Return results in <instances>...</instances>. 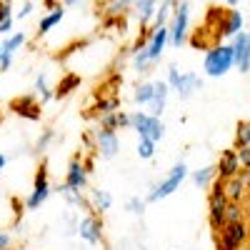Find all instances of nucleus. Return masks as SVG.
Wrapping results in <instances>:
<instances>
[{
	"label": "nucleus",
	"mask_w": 250,
	"mask_h": 250,
	"mask_svg": "<svg viewBox=\"0 0 250 250\" xmlns=\"http://www.w3.org/2000/svg\"><path fill=\"white\" fill-rule=\"evenodd\" d=\"M230 70H235L233 43H218V45L205 50V55H203V73L208 78H225Z\"/></svg>",
	"instance_id": "obj_1"
},
{
	"label": "nucleus",
	"mask_w": 250,
	"mask_h": 250,
	"mask_svg": "<svg viewBox=\"0 0 250 250\" xmlns=\"http://www.w3.org/2000/svg\"><path fill=\"white\" fill-rule=\"evenodd\" d=\"M188 178H190V168H188L183 160H178L173 168L160 178V183L150 185V190L145 193V198H148V203H160V200H165V198L175 195Z\"/></svg>",
	"instance_id": "obj_2"
},
{
	"label": "nucleus",
	"mask_w": 250,
	"mask_h": 250,
	"mask_svg": "<svg viewBox=\"0 0 250 250\" xmlns=\"http://www.w3.org/2000/svg\"><path fill=\"white\" fill-rule=\"evenodd\" d=\"M228 195L223 190V180L218 178L210 190H208V223H210L213 230H223L228 225Z\"/></svg>",
	"instance_id": "obj_3"
},
{
	"label": "nucleus",
	"mask_w": 250,
	"mask_h": 250,
	"mask_svg": "<svg viewBox=\"0 0 250 250\" xmlns=\"http://www.w3.org/2000/svg\"><path fill=\"white\" fill-rule=\"evenodd\" d=\"M130 130L138 138H150V140L160 143L165 138V123H163V118L138 108V110L130 113Z\"/></svg>",
	"instance_id": "obj_4"
},
{
	"label": "nucleus",
	"mask_w": 250,
	"mask_h": 250,
	"mask_svg": "<svg viewBox=\"0 0 250 250\" xmlns=\"http://www.w3.org/2000/svg\"><path fill=\"white\" fill-rule=\"evenodd\" d=\"M168 30H170V48L180 50L188 43V33H190V3L188 0H178L175 3Z\"/></svg>",
	"instance_id": "obj_5"
},
{
	"label": "nucleus",
	"mask_w": 250,
	"mask_h": 250,
	"mask_svg": "<svg viewBox=\"0 0 250 250\" xmlns=\"http://www.w3.org/2000/svg\"><path fill=\"white\" fill-rule=\"evenodd\" d=\"M53 195V185H50V178H48V168L45 165H40L35 178H33V188L25 198V210H40L48 198Z\"/></svg>",
	"instance_id": "obj_6"
},
{
	"label": "nucleus",
	"mask_w": 250,
	"mask_h": 250,
	"mask_svg": "<svg viewBox=\"0 0 250 250\" xmlns=\"http://www.w3.org/2000/svg\"><path fill=\"white\" fill-rule=\"evenodd\" d=\"M170 48V30L168 25H160V28H150V33L143 38V50L148 55V60L153 62H160V58L165 55V50Z\"/></svg>",
	"instance_id": "obj_7"
},
{
	"label": "nucleus",
	"mask_w": 250,
	"mask_h": 250,
	"mask_svg": "<svg viewBox=\"0 0 250 250\" xmlns=\"http://www.w3.org/2000/svg\"><path fill=\"white\" fill-rule=\"evenodd\" d=\"M93 150L103 160H113L120 153V135L113 128H98L93 130Z\"/></svg>",
	"instance_id": "obj_8"
},
{
	"label": "nucleus",
	"mask_w": 250,
	"mask_h": 250,
	"mask_svg": "<svg viewBox=\"0 0 250 250\" xmlns=\"http://www.w3.org/2000/svg\"><path fill=\"white\" fill-rule=\"evenodd\" d=\"M250 230H248V223H228L223 230H218V250H240L243 243L248 240Z\"/></svg>",
	"instance_id": "obj_9"
},
{
	"label": "nucleus",
	"mask_w": 250,
	"mask_h": 250,
	"mask_svg": "<svg viewBox=\"0 0 250 250\" xmlns=\"http://www.w3.org/2000/svg\"><path fill=\"white\" fill-rule=\"evenodd\" d=\"M78 238L88 245H100L103 243V220L98 218V213H88L78 220Z\"/></svg>",
	"instance_id": "obj_10"
},
{
	"label": "nucleus",
	"mask_w": 250,
	"mask_h": 250,
	"mask_svg": "<svg viewBox=\"0 0 250 250\" xmlns=\"http://www.w3.org/2000/svg\"><path fill=\"white\" fill-rule=\"evenodd\" d=\"M245 30V15H243V10H238V8H228L223 15H220V20H218V35L220 38H225V40H233L238 33H243Z\"/></svg>",
	"instance_id": "obj_11"
},
{
	"label": "nucleus",
	"mask_w": 250,
	"mask_h": 250,
	"mask_svg": "<svg viewBox=\"0 0 250 250\" xmlns=\"http://www.w3.org/2000/svg\"><path fill=\"white\" fill-rule=\"evenodd\" d=\"M198 90H203V78L195 70H183L180 78H178V83H175V88H173V93L180 100H190Z\"/></svg>",
	"instance_id": "obj_12"
},
{
	"label": "nucleus",
	"mask_w": 250,
	"mask_h": 250,
	"mask_svg": "<svg viewBox=\"0 0 250 250\" xmlns=\"http://www.w3.org/2000/svg\"><path fill=\"white\" fill-rule=\"evenodd\" d=\"M233 50H235V70L248 75L250 73V30H243L233 38Z\"/></svg>",
	"instance_id": "obj_13"
},
{
	"label": "nucleus",
	"mask_w": 250,
	"mask_h": 250,
	"mask_svg": "<svg viewBox=\"0 0 250 250\" xmlns=\"http://www.w3.org/2000/svg\"><path fill=\"white\" fill-rule=\"evenodd\" d=\"M62 183L73 190H88V165L80 158H73L65 168V180Z\"/></svg>",
	"instance_id": "obj_14"
},
{
	"label": "nucleus",
	"mask_w": 250,
	"mask_h": 250,
	"mask_svg": "<svg viewBox=\"0 0 250 250\" xmlns=\"http://www.w3.org/2000/svg\"><path fill=\"white\" fill-rule=\"evenodd\" d=\"M215 168H218V178L220 180H228V178H235L240 170H243V165H240V158H238V150L230 148V150H223L218 163H215Z\"/></svg>",
	"instance_id": "obj_15"
},
{
	"label": "nucleus",
	"mask_w": 250,
	"mask_h": 250,
	"mask_svg": "<svg viewBox=\"0 0 250 250\" xmlns=\"http://www.w3.org/2000/svg\"><path fill=\"white\" fill-rule=\"evenodd\" d=\"M158 8H160V0H135V5H133V18H135V23H138L140 28L153 25Z\"/></svg>",
	"instance_id": "obj_16"
},
{
	"label": "nucleus",
	"mask_w": 250,
	"mask_h": 250,
	"mask_svg": "<svg viewBox=\"0 0 250 250\" xmlns=\"http://www.w3.org/2000/svg\"><path fill=\"white\" fill-rule=\"evenodd\" d=\"M170 93H173V88L168 85V80H155V95H153L150 105L145 108V110L153 113V115H158V118H163L165 108H168V98H170Z\"/></svg>",
	"instance_id": "obj_17"
},
{
	"label": "nucleus",
	"mask_w": 250,
	"mask_h": 250,
	"mask_svg": "<svg viewBox=\"0 0 250 250\" xmlns=\"http://www.w3.org/2000/svg\"><path fill=\"white\" fill-rule=\"evenodd\" d=\"M40 105H43V103H40L38 95L33 93V95H25V98L15 100L13 110H15V115L25 118V120H40Z\"/></svg>",
	"instance_id": "obj_18"
},
{
	"label": "nucleus",
	"mask_w": 250,
	"mask_h": 250,
	"mask_svg": "<svg viewBox=\"0 0 250 250\" xmlns=\"http://www.w3.org/2000/svg\"><path fill=\"white\" fill-rule=\"evenodd\" d=\"M88 203H90L93 213L103 215V213H108L113 208V195L108 190H103V188H90V190H88Z\"/></svg>",
	"instance_id": "obj_19"
},
{
	"label": "nucleus",
	"mask_w": 250,
	"mask_h": 250,
	"mask_svg": "<svg viewBox=\"0 0 250 250\" xmlns=\"http://www.w3.org/2000/svg\"><path fill=\"white\" fill-rule=\"evenodd\" d=\"M218 180V168L215 165H205V168H198V170H190V183L200 190H210V185Z\"/></svg>",
	"instance_id": "obj_20"
},
{
	"label": "nucleus",
	"mask_w": 250,
	"mask_h": 250,
	"mask_svg": "<svg viewBox=\"0 0 250 250\" xmlns=\"http://www.w3.org/2000/svg\"><path fill=\"white\" fill-rule=\"evenodd\" d=\"M62 18H65V5H53L50 13H45L43 18H40L38 23V35H48L53 28H58L62 23Z\"/></svg>",
	"instance_id": "obj_21"
},
{
	"label": "nucleus",
	"mask_w": 250,
	"mask_h": 250,
	"mask_svg": "<svg viewBox=\"0 0 250 250\" xmlns=\"http://www.w3.org/2000/svg\"><path fill=\"white\" fill-rule=\"evenodd\" d=\"M153 95H155V80H140L133 88V103L138 108H148Z\"/></svg>",
	"instance_id": "obj_22"
},
{
	"label": "nucleus",
	"mask_w": 250,
	"mask_h": 250,
	"mask_svg": "<svg viewBox=\"0 0 250 250\" xmlns=\"http://www.w3.org/2000/svg\"><path fill=\"white\" fill-rule=\"evenodd\" d=\"M223 190H225V195H228V200H230V203H245V198H248V188L240 180V175L223 180Z\"/></svg>",
	"instance_id": "obj_23"
},
{
	"label": "nucleus",
	"mask_w": 250,
	"mask_h": 250,
	"mask_svg": "<svg viewBox=\"0 0 250 250\" xmlns=\"http://www.w3.org/2000/svg\"><path fill=\"white\" fill-rule=\"evenodd\" d=\"M33 93L38 95V100L43 103V105H48V103L55 98V90L50 88V83H48V75H45V73H38V75H35V83H33Z\"/></svg>",
	"instance_id": "obj_24"
},
{
	"label": "nucleus",
	"mask_w": 250,
	"mask_h": 250,
	"mask_svg": "<svg viewBox=\"0 0 250 250\" xmlns=\"http://www.w3.org/2000/svg\"><path fill=\"white\" fill-rule=\"evenodd\" d=\"M58 193L62 195V200H65L70 208H88L90 210V203H88L85 195H83V190H73V188H68L65 183H62V185H58Z\"/></svg>",
	"instance_id": "obj_25"
},
{
	"label": "nucleus",
	"mask_w": 250,
	"mask_h": 250,
	"mask_svg": "<svg viewBox=\"0 0 250 250\" xmlns=\"http://www.w3.org/2000/svg\"><path fill=\"white\" fill-rule=\"evenodd\" d=\"M130 62H133V70L138 73V75H145V73H150V68H153V62L148 60V55H145V50H143V40L130 50Z\"/></svg>",
	"instance_id": "obj_26"
},
{
	"label": "nucleus",
	"mask_w": 250,
	"mask_h": 250,
	"mask_svg": "<svg viewBox=\"0 0 250 250\" xmlns=\"http://www.w3.org/2000/svg\"><path fill=\"white\" fill-rule=\"evenodd\" d=\"M25 43H28V33L25 30H13L10 35L3 38V50H8V53L15 55L18 50L25 48Z\"/></svg>",
	"instance_id": "obj_27"
},
{
	"label": "nucleus",
	"mask_w": 250,
	"mask_h": 250,
	"mask_svg": "<svg viewBox=\"0 0 250 250\" xmlns=\"http://www.w3.org/2000/svg\"><path fill=\"white\" fill-rule=\"evenodd\" d=\"M175 3H178V0H160V8H158L155 20H153V28H160V25H168L170 23V15H173Z\"/></svg>",
	"instance_id": "obj_28"
},
{
	"label": "nucleus",
	"mask_w": 250,
	"mask_h": 250,
	"mask_svg": "<svg viewBox=\"0 0 250 250\" xmlns=\"http://www.w3.org/2000/svg\"><path fill=\"white\" fill-rule=\"evenodd\" d=\"M155 148H158L155 140H150V138H138L135 153H138L140 160H153V158H155Z\"/></svg>",
	"instance_id": "obj_29"
},
{
	"label": "nucleus",
	"mask_w": 250,
	"mask_h": 250,
	"mask_svg": "<svg viewBox=\"0 0 250 250\" xmlns=\"http://www.w3.org/2000/svg\"><path fill=\"white\" fill-rule=\"evenodd\" d=\"M135 0H110L105 5V15L108 18H118V15H125L128 10H133Z\"/></svg>",
	"instance_id": "obj_30"
},
{
	"label": "nucleus",
	"mask_w": 250,
	"mask_h": 250,
	"mask_svg": "<svg viewBox=\"0 0 250 250\" xmlns=\"http://www.w3.org/2000/svg\"><path fill=\"white\" fill-rule=\"evenodd\" d=\"M115 110H120V98L118 95L100 98L95 103V115H105V113H115Z\"/></svg>",
	"instance_id": "obj_31"
},
{
	"label": "nucleus",
	"mask_w": 250,
	"mask_h": 250,
	"mask_svg": "<svg viewBox=\"0 0 250 250\" xmlns=\"http://www.w3.org/2000/svg\"><path fill=\"white\" fill-rule=\"evenodd\" d=\"M250 145V120H240L235 125V148H245Z\"/></svg>",
	"instance_id": "obj_32"
},
{
	"label": "nucleus",
	"mask_w": 250,
	"mask_h": 250,
	"mask_svg": "<svg viewBox=\"0 0 250 250\" xmlns=\"http://www.w3.org/2000/svg\"><path fill=\"white\" fill-rule=\"evenodd\" d=\"M145 208H148V198H140V195H133V198H128V203H125V210H128L130 215H135V218H140L145 213Z\"/></svg>",
	"instance_id": "obj_33"
},
{
	"label": "nucleus",
	"mask_w": 250,
	"mask_h": 250,
	"mask_svg": "<svg viewBox=\"0 0 250 250\" xmlns=\"http://www.w3.org/2000/svg\"><path fill=\"white\" fill-rule=\"evenodd\" d=\"M55 138H58V135H55V130H53V128H45L43 133H40V138L35 140V153H45Z\"/></svg>",
	"instance_id": "obj_34"
},
{
	"label": "nucleus",
	"mask_w": 250,
	"mask_h": 250,
	"mask_svg": "<svg viewBox=\"0 0 250 250\" xmlns=\"http://www.w3.org/2000/svg\"><path fill=\"white\" fill-rule=\"evenodd\" d=\"M245 208H243V203H228V223H240V220H245Z\"/></svg>",
	"instance_id": "obj_35"
},
{
	"label": "nucleus",
	"mask_w": 250,
	"mask_h": 250,
	"mask_svg": "<svg viewBox=\"0 0 250 250\" xmlns=\"http://www.w3.org/2000/svg\"><path fill=\"white\" fill-rule=\"evenodd\" d=\"M98 125H100V128L120 130V125H118V110L115 113H105V115H98Z\"/></svg>",
	"instance_id": "obj_36"
},
{
	"label": "nucleus",
	"mask_w": 250,
	"mask_h": 250,
	"mask_svg": "<svg viewBox=\"0 0 250 250\" xmlns=\"http://www.w3.org/2000/svg\"><path fill=\"white\" fill-rule=\"evenodd\" d=\"M33 10H35L33 0H23V3H20V8L15 10V20H25V18H30Z\"/></svg>",
	"instance_id": "obj_37"
},
{
	"label": "nucleus",
	"mask_w": 250,
	"mask_h": 250,
	"mask_svg": "<svg viewBox=\"0 0 250 250\" xmlns=\"http://www.w3.org/2000/svg\"><path fill=\"white\" fill-rule=\"evenodd\" d=\"M180 73H183V70L178 68V62H170V65H168V70H165V80H168L170 88H175V83H178Z\"/></svg>",
	"instance_id": "obj_38"
},
{
	"label": "nucleus",
	"mask_w": 250,
	"mask_h": 250,
	"mask_svg": "<svg viewBox=\"0 0 250 250\" xmlns=\"http://www.w3.org/2000/svg\"><path fill=\"white\" fill-rule=\"evenodd\" d=\"M75 83H78V78L75 75H70L65 83H60V85H58V90H55V98H62V95H68L70 93V88L75 85Z\"/></svg>",
	"instance_id": "obj_39"
},
{
	"label": "nucleus",
	"mask_w": 250,
	"mask_h": 250,
	"mask_svg": "<svg viewBox=\"0 0 250 250\" xmlns=\"http://www.w3.org/2000/svg\"><path fill=\"white\" fill-rule=\"evenodd\" d=\"M8 18H15V10H13V3H5V0H0V23Z\"/></svg>",
	"instance_id": "obj_40"
},
{
	"label": "nucleus",
	"mask_w": 250,
	"mask_h": 250,
	"mask_svg": "<svg viewBox=\"0 0 250 250\" xmlns=\"http://www.w3.org/2000/svg\"><path fill=\"white\" fill-rule=\"evenodd\" d=\"M13 53H8V50H3L0 53V73H5V70H10V65H13Z\"/></svg>",
	"instance_id": "obj_41"
},
{
	"label": "nucleus",
	"mask_w": 250,
	"mask_h": 250,
	"mask_svg": "<svg viewBox=\"0 0 250 250\" xmlns=\"http://www.w3.org/2000/svg\"><path fill=\"white\" fill-rule=\"evenodd\" d=\"M235 150H238L240 165H243V168H250V145H245V148H235Z\"/></svg>",
	"instance_id": "obj_42"
},
{
	"label": "nucleus",
	"mask_w": 250,
	"mask_h": 250,
	"mask_svg": "<svg viewBox=\"0 0 250 250\" xmlns=\"http://www.w3.org/2000/svg\"><path fill=\"white\" fill-rule=\"evenodd\" d=\"M13 28H15V18H8V20H3V23H0V35H10L13 33Z\"/></svg>",
	"instance_id": "obj_43"
},
{
	"label": "nucleus",
	"mask_w": 250,
	"mask_h": 250,
	"mask_svg": "<svg viewBox=\"0 0 250 250\" xmlns=\"http://www.w3.org/2000/svg\"><path fill=\"white\" fill-rule=\"evenodd\" d=\"M10 245H13V235L0 230V250H10Z\"/></svg>",
	"instance_id": "obj_44"
},
{
	"label": "nucleus",
	"mask_w": 250,
	"mask_h": 250,
	"mask_svg": "<svg viewBox=\"0 0 250 250\" xmlns=\"http://www.w3.org/2000/svg\"><path fill=\"white\" fill-rule=\"evenodd\" d=\"M118 125H120V128H128V130H130V113L118 110Z\"/></svg>",
	"instance_id": "obj_45"
},
{
	"label": "nucleus",
	"mask_w": 250,
	"mask_h": 250,
	"mask_svg": "<svg viewBox=\"0 0 250 250\" xmlns=\"http://www.w3.org/2000/svg\"><path fill=\"white\" fill-rule=\"evenodd\" d=\"M238 175H240V180L245 183V188H248V195H250V168H243Z\"/></svg>",
	"instance_id": "obj_46"
},
{
	"label": "nucleus",
	"mask_w": 250,
	"mask_h": 250,
	"mask_svg": "<svg viewBox=\"0 0 250 250\" xmlns=\"http://www.w3.org/2000/svg\"><path fill=\"white\" fill-rule=\"evenodd\" d=\"M220 5H225V8H238L240 5V0H218Z\"/></svg>",
	"instance_id": "obj_47"
},
{
	"label": "nucleus",
	"mask_w": 250,
	"mask_h": 250,
	"mask_svg": "<svg viewBox=\"0 0 250 250\" xmlns=\"http://www.w3.org/2000/svg\"><path fill=\"white\" fill-rule=\"evenodd\" d=\"M5 165H8V155L0 153V170H5Z\"/></svg>",
	"instance_id": "obj_48"
},
{
	"label": "nucleus",
	"mask_w": 250,
	"mask_h": 250,
	"mask_svg": "<svg viewBox=\"0 0 250 250\" xmlns=\"http://www.w3.org/2000/svg\"><path fill=\"white\" fill-rule=\"evenodd\" d=\"M80 3V0H62V5H65V8H73V5H78Z\"/></svg>",
	"instance_id": "obj_49"
},
{
	"label": "nucleus",
	"mask_w": 250,
	"mask_h": 250,
	"mask_svg": "<svg viewBox=\"0 0 250 250\" xmlns=\"http://www.w3.org/2000/svg\"><path fill=\"white\" fill-rule=\"evenodd\" d=\"M10 250H33V248H10Z\"/></svg>",
	"instance_id": "obj_50"
},
{
	"label": "nucleus",
	"mask_w": 250,
	"mask_h": 250,
	"mask_svg": "<svg viewBox=\"0 0 250 250\" xmlns=\"http://www.w3.org/2000/svg\"><path fill=\"white\" fill-rule=\"evenodd\" d=\"M0 53H3V40H0Z\"/></svg>",
	"instance_id": "obj_51"
},
{
	"label": "nucleus",
	"mask_w": 250,
	"mask_h": 250,
	"mask_svg": "<svg viewBox=\"0 0 250 250\" xmlns=\"http://www.w3.org/2000/svg\"><path fill=\"white\" fill-rule=\"evenodd\" d=\"M248 223H250V208H248Z\"/></svg>",
	"instance_id": "obj_52"
},
{
	"label": "nucleus",
	"mask_w": 250,
	"mask_h": 250,
	"mask_svg": "<svg viewBox=\"0 0 250 250\" xmlns=\"http://www.w3.org/2000/svg\"><path fill=\"white\" fill-rule=\"evenodd\" d=\"M5 3H13V0H5Z\"/></svg>",
	"instance_id": "obj_53"
},
{
	"label": "nucleus",
	"mask_w": 250,
	"mask_h": 250,
	"mask_svg": "<svg viewBox=\"0 0 250 250\" xmlns=\"http://www.w3.org/2000/svg\"><path fill=\"white\" fill-rule=\"evenodd\" d=\"M248 110H250V103H248Z\"/></svg>",
	"instance_id": "obj_54"
}]
</instances>
